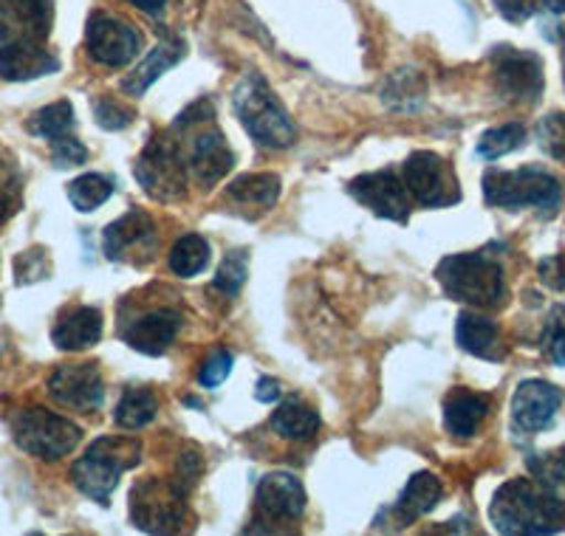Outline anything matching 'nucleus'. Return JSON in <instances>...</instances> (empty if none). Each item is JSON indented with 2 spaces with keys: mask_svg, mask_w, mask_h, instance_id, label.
<instances>
[{
  "mask_svg": "<svg viewBox=\"0 0 565 536\" xmlns=\"http://www.w3.org/2000/svg\"><path fill=\"white\" fill-rule=\"evenodd\" d=\"M246 275H249V255H246V249H235L224 257L218 275L212 280V288L224 297H235L244 288Z\"/></svg>",
  "mask_w": 565,
  "mask_h": 536,
  "instance_id": "obj_34",
  "label": "nucleus"
},
{
  "mask_svg": "<svg viewBox=\"0 0 565 536\" xmlns=\"http://www.w3.org/2000/svg\"><path fill=\"white\" fill-rule=\"evenodd\" d=\"M103 339V313L99 308L79 305L65 311L52 331V342L65 353H79Z\"/></svg>",
  "mask_w": 565,
  "mask_h": 536,
  "instance_id": "obj_20",
  "label": "nucleus"
},
{
  "mask_svg": "<svg viewBox=\"0 0 565 536\" xmlns=\"http://www.w3.org/2000/svg\"><path fill=\"white\" fill-rule=\"evenodd\" d=\"M456 339L458 345L472 356L487 358V362H501L503 358L501 331L481 313H461L456 322Z\"/></svg>",
  "mask_w": 565,
  "mask_h": 536,
  "instance_id": "obj_24",
  "label": "nucleus"
},
{
  "mask_svg": "<svg viewBox=\"0 0 565 536\" xmlns=\"http://www.w3.org/2000/svg\"><path fill=\"white\" fill-rule=\"evenodd\" d=\"M232 364H235V358H232L230 351L212 353V356L201 364V371H199L201 387H206V389L221 387V384L226 382V376L232 373Z\"/></svg>",
  "mask_w": 565,
  "mask_h": 536,
  "instance_id": "obj_37",
  "label": "nucleus"
},
{
  "mask_svg": "<svg viewBox=\"0 0 565 536\" xmlns=\"http://www.w3.org/2000/svg\"><path fill=\"white\" fill-rule=\"evenodd\" d=\"M193 130L195 128H186ZM186 167H190V173L201 181V184H215V181L224 179L230 173L232 167H235V153L226 144L224 133L215 128H204L190 139V150H186Z\"/></svg>",
  "mask_w": 565,
  "mask_h": 536,
  "instance_id": "obj_18",
  "label": "nucleus"
},
{
  "mask_svg": "<svg viewBox=\"0 0 565 536\" xmlns=\"http://www.w3.org/2000/svg\"><path fill=\"white\" fill-rule=\"evenodd\" d=\"M255 398L260 404H275L277 398H280V382H277V378H271V376L257 378Z\"/></svg>",
  "mask_w": 565,
  "mask_h": 536,
  "instance_id": "obj_45",
  "label": "nucleus"
},
{
  "mask_svg": "<svg viewBox=\"0 0 565 536\" xmlns=\"http://www.w3.org/2000/svg\"><path fill=\"white\" fill-rule=\"evenodd\" d=\"M210 262V243L201 235H184L175 240L170 249V268L179 277H195L201 275Z\"/></svg>",
  "mask_w": 565,
  "mask_h": 536,
  "instance_id": "obj_31",
  "label": "nucleus"
},
{
  "mask_svg": "<svg viewBox=\"0 0 565 536\" xmlns=\"http://www.w3.org/2000/svg\"><path fill=\"white\" fill-rule=\"evenodd\" d=\"M548 358L559 367H565V305H554L546 322V336H543Z\"/></svg>",
  "mask_w": 565,
  "mask_h": 536,
  "instance_id": "obj_36",
  "label": "nucleus"
},
{
  "mask_svg": "<svg viewBox=\"0 0 565 536\" xmlns=\"http://www.w3.org/2000/svg\"><path fill=\"white\" fill-rule=\"evenodd\" d=\"M494 7L512 23H523L534 14V0H494Z\"/></svg>",
  "mask_w": 565,
  "mask_h": 536,
  "instance_id": "obj_44",
  "label": "nucleus"
},
{
  "mask_svg": "<svg viewBox=\"0 0 565 536\" xmlns=\"http://www.w3.org/2000/svg\"><path fill=\"white\" fill-rule=\"evenodd\" d=\"M554 40H557V43L563 45V79H565V26L559 29L557 34H554Z\"/></svg>",
  "mask_w": 565,
  "mask_h": 536,
  "instance_id": "obj_48",
  "label": "nucleus"
},
{
  "mask_svg": "<svg viewBox=\"0 0 565 536\" xmlns=\"http://www.w3.org/2000/svg\"><path fill=\"white\" fill-rule=\"evenodd\" d=\"M159 412V398L150 387H128L116 404V424L122 429L148 427Z\"/></svg>",
  "mask_w": 565,
  "mask_h": 536,
  "instance_id": "obj_29",
  "label": "nucleus"
},
{
  "mask_svg": "<svg viewBox=\"0 0 565 536\" xmlns=\"http://www.w3.org/2000/svg\"><path fill=\"white\" fill-rule=\"evenodd\" d=\"M186 156L170 136H153L136 161V179L153 201H179L186 195Z\"/></svg>",
  "mask_w": 565,
  "mask_h": 536,
  "instance_id": "obj_8",
  "label": "nucleus"
},
{
  "mask_svg": "<svg viewBox=\"0 0 565 536\" xmlns=\"http://www.w3.org/2000/svg\"><path fill=\"white\" fill-rule=\"evenodd\" d=\"M444 497V485L436 474L418 472L407 480L405 492L398 494L396 505H393V514H396L402 523H413L416 517L430 514Z\"/></svg>",
  "mask_w": 565,
  "mask_h": 536,
  "instance_id": "obj_26",
  "label": "nucleus"
},
{
  "mask_svg": "<svg viewBox=\"0 0 565 536\" xmlns=\"http://www.w3.org/2000/svg\"><path fill=\"white\" fill-rule=\"evenodd\" d=\"M557 458H559V463H563V467H565V449H563V452L557 454Z\"/></svg>",
  "mask_w": 565,
  "mask_h": 536,
  "instance_id": "obj_49",
  "label": "nucleus"
},
{
  "mask_svg": "<svg viewBox=\"0 0 565 536\" xmlns=\"http://www.w3.org/2000/svg\"><path fill=\"white\" fill-rule=\"evenodd\" d=\"M483 199L498 210H523L532 206L543 217H554L563 204V190L557 179L540 167L521 170H489L483 175Z\"/></svg>",
  "mask_w": 565,
  "mask_h": 536,
  "instance_id": "obj_4",
  "label": "nucleus"
},
{
  "mask_svg": "<svg viewBox=\"0 0 565 536\" xmlns=\"http://www.w3.org/2000/svg\"><path fill=\"white\" fill-rule=\"evenodd\" d=\"M12 438L23 452L40 460H60L77 449L83 441V429L52 409L26 407L14 412Z\"/></svg>",
  "mask_w": 565,
  "mask_h": 536,
  "instance_id": "obj_6",
  "label": "nucleus"
},
{
  "mask_svg": "<svg viewBox=\"0 0 565 536\" xmlns=\"http://www.w3.org/2000/svg\"><path fill=\"white\" fill-rule=\"evenodd\" d=\"M563 393L548 382H523L514 389L512 398V421L514 427L526 435H537L554 421Z\"/></svg>",
  "mask_w": 565,
  "mask_h": 536,
  "instance_id": "obj_16",
  "label": "nucleus"
},
{
  "mask_svg": "<svg viewBox=\"0 0 565 536\" xmlns=\"http://www.w3.org/2000/svg\"><path fill=\"white\" fill-rule=\"evenodd\" d=\"M181 331V313L170 308H156V311L141 313L136 320L122 322V339L134 351L145 356H161L175 342Z\"/></svg>",
  "mask_w": 565,
  "mask_h": 536,
  "instance_id": "obj_17",
  "label": "nucleus"
},
{
  "mask_svg": "<svg viewBox=\"0 0 565 536\" xmlns=\"http://www.w3.org/2000/svg\"><path fill=\"white\" fill-rule=\"evenodd\" d=\"M271 429L286 441H309L320 429V416H317V409H311L300 398H286L271 412Z\"/></svg>",
  "mask_w": 565,
  "mask_h": 536,
  "instance_id": "obj_27",
  "label": "nucleus"
},
{
  "mask_svg": "<svg viewBox=\"0 0 565 536\" xmlns=\"http://www.w3.org/2000/svg\"><path fill=\"white\" fill-rule=\"evenodd\" d=\"M114 195V181L103 173H85L68 184V201L77 212H94Z\"/></svg>",
  "mask_w": 565,
  "mask_h": 536,
  "instance_id": "obj_30",
  "label": "nucleus"
},
{
  "mask_svg": "<svg viewBox=\"0 0 565 536\" xmlns=\"http://www.w3.org/2000/svg\"><path fill=\"white\" fill-rule=\"evenodd\" d=\"M405 186L411 199L427 210H441L461 201V186L450 161H444L430 150H418L405 161Z\"/></svg>",
  "mask_w": 565,
  "mask_h": 536,
  "instance_id": "obj_9",
  "label": "nucleus"
},
{
  "mask_svg": "<svg viewBox=\"0 0 565 536\" xmlns=\"http://www.w3.org/2000/svg\"><path fill=\"white\" fill-rule=\"evenodd\" d=\"M18 282L20 286H26V282H38L43 277H49V260H45V251L43 249H32L26 255H20L18 262Z\"/></svg>",
  "mask_w": 565,
  "mask_h": 536,
  "instance_id": "obj_41",
  "label": "nucleus"
},
{
  "mask_svg": "<svg viewBox=\"0 0 565 536\" xmlns=\"http://www.w3.org/2000/svg\"><path fill=\"white\" fill-rule=\"evenodd\" d=\"M94 119L103 130H125L134 121V110L119 105L116 99H99L94 105Z\"/></svg>",
  "mask_w": 565,
  "mask_h": 536,
  "instance_id": "obj_38",
  "label": "nucleus"
},
{
  "mask_svg": "<svg viewBox=\"0 0 565 536\" xmlns=\"http://www.w3.org/2000/svg\"><path fill=\"white\" fill-rule=\"evenodd\" d=\"M257 505L271 519H300L306 511V489L289 472H271L257 483Z\"/></svg>",
  "mask_w": 565,
  "mask_h": 536,
  "instance_id": "obj_19",
  "label": "nucleus"
},
{
  "mask_svg": "<svg viewBox=\"0 0 565 536\" xmlns=\"http://www.w3.org/2000/svg\"><path fill=\"white\" fill-rule=\"evenodd\" d=\"M18 173H14V167L7 164V161H0V224L18 210L20 199H18Z\"/></svg>",
  "mask_w": 565,
  "mask_h": 536,
  "instance_id": "obj_40",
  "label": "nucleus"
},
{
  "mask_svg": "<svg viewBox=\"0 0 565 536\" xmlns=\"http://www.w3.org/2000/svg\"><path fill=\"white\" fill-rule=\"evenodd\" d=\"M49 393L57 404L77 412H94L105 401L103 373L94 362L63 364L49 378Z\"/></svg>",
  "mask_w": 565,
  "mask_h": 536,
  "instance_id": "obj_14",
  "label": "nucleus"
},
{
  "mask_svg": "<svg viewBox=\"0 0 565 536\" xmlns=\"http://www.w3.org/2000/svg\"><path fill=\"white\" fill-rule=\"evenodd\" d=\"M128 3L148 14H159V12H164V7H168V0H128Z\"/></svg>",
  "mask_w": 565,
  "mask_h": 536,
  "instance_id": "obj_46",
  "label": "nucleus"
},
{
  "mask_svg": "<svg viewBox=\"0 0 565 536\" xmlns=\"http://www.w3.org/2000/svg\"><path fill=\"white\" fill-rule=\"evenodd\" d=\"M526 136L529 133L521 121H509V125H501V128L487 130V133L481 136V141H478V156H481L483 161L501 159V156L523 148V144H526Z\"/></svg>",
  "mask_w": 565,
  "mask_h": 536,
  "instance_id": "obj_33",
  "label": "nucleus"
},
{
  "mask_svg": "<svg viewBox=\"0 0 565 536\" xmlns=\"http://www.w3.org/2000/svg\"><path fill=\"white\" fill-rule=\"evenodd\" d=\"M489 519L501 534H557L565 530V500L537 478L509 480L494 494Z\"/></svg>",
  "mask_w": 565,
  "mask_h": 536,
  "instance_id": "obj_1",
  "label": "nucleus"
},
{
  "mask_svg": "<svg viewBox=\"0 0 565 536\" xmlns=\"http://www.w3.org/2000/svg\"><path fill=\"white\" fill-rule=\"evenodd\" d=\"M60 71V60L45 45H12L0 49V77L9 83H26V79L45 77Z\"/></svg>",
  "mask_w": 565,
  "mask_h": 536,
  "instance_id": "obj_23",
  "label": "nucleus"
},
{
  "mask_svg": "<svg viewBox=\"0 0 565 536\" xmlns=\"http://www.w3.org/2000/svg\"><path fill=\"white\" fill-rule=\"evenodd\" d=\"M85 49L94 63L105 68H125L139 54L141 34L114 14H94L85 29Z\"/></svg>",
  "mask_w": 565,
  "mask_h": 536,
  "instance_id": "obj_12",
  "label": "nucleus"
},
{
  "mask_svg": "<svg viewBox=\"0 0 565 536\" xmlns=\"http://www.w3.org/2000/svg\"><path fill=\"white\" fill-rule=\"evenodd\" d=\"M489 416V398L469 389H456L444 401V424L456 438H472Z\"/></svg>",
  "mask_w": 565,
  "mask_h": 536,
  "instance_id": "obj_25",
  "label": "nucleus"
},
{
  "mask_svg": "<svg viewBox=\"0 0 565 536\" xmlns=\"http://www.w3.org/2000/svg\"><path fill=\"white\" fill-rule=\"evenodd\" d=\"M232 108L246 133L269 150H286L297 141V128L289 110L282 108L280 99L271 94L269 83L260 74H246L235 90H232Z\"/></svg>",
  "mask_w": 565,
  "mask_h": 536,
  "instance_id": "obj_2",
  "label": "nucleus"
},
{
  "mask_svg": "<svg viewBox=\"0 0 565 536\" xmlns=\"http://www.w3.org/2000/svg\"><path fill=\"white\" fill-rule=\"evenodd\" d=\"M543 7L552 14H565V0H543Z\"/></svg>",
  "mask_w": 565,
  "mask_h": 536,
  "instance_id": "obj_47",
  "label": "nucleus"
},
{
  "mask_svg": "<svg viewBox=\"0 0 565 536\" xmlns=\"http://www.w3.org/2000/svg\"><path fill=\"white\" fill-rule=\"evenodd\" d=\"M186 54V43L181 37H175V34H168V37H161L159 45H156L153 52L148 54V57L141 60L139 68L130 74L128 79L122 83V90L130 96H141L145 90L150 88V85L156 83V79L161 77V74H168L173 65H179L181 60H184Z\"/></svg>",
  "mask_w": 565,
  "mask_h": 536,
  "instance_id": "obj_22",
  "label": "nucleus"
},
{
  "mask_svg": "<svg viewBox=\"0 0 565 536\" xmlns=\"http://www.w3.org/2000/svg\"><path fill=\"white\" fill-rule=\"evenodd\" d=\"M74 125H77V119H74V108H71V103H54L49 105V108L38 110V114L29 119V130H32L38 139H45V141H57L63 139V136H71V130H74Z\"/></svg>",
  "mask_w": 565,
  "mask_h": 536,
  "instance_id": "obj_32",
  "label": "nucleus"
},
{
  "mask_svg": "<svg viewBox=\"0 0 565 536\" xmlns=\"http://www.w3.org/2000/svg\"><path fill=\"white\" fill-rule=\"evenodd\" d=\"M201 472H204V460H201V454L195 452V449H184V452L179 454V463H175V483L184 489V492H190L195 483H199Z\"/></svg>",
  "mask_w": 565,
  "mask_h": 536,
  "instance_id": "obj_42",
  "label": "nucleus"
},
{
  "mask_svg": "<svg viewBox=\"0 0 565 536\" xmlns=\"http://www.w3.org/2000/svg\"><path fill=\"white\" fill-rule=\"evenodd\" d=\"M141 463V443L125 435H108L88 447V452L71 467V480L85 497L108 505L110 494L119 485L125 472Z\"/></svg>",
  "mask_w": 565,
  "mask_h": 536,
  "instance_id": "obj_3",
  "label": "nucleus"
},
{
  "mask_svg": "<svg viewBox=\"0 0 565 536\" xmlns=\"http://www.w3.org/2000/svg\"><path fill=\"white\" fill-rule=\"evenodd\" d=\"M494 88L507 103L534 105L543 94V63L534 52L498 45L492 52Z\"/></svg>",
  "mask_w": 565,
  "mask_h": 536,
  "instance_id": "obj_10",
  "label": "nucleus"
},
{
  "mask_svg": "<svg viewBox=\"0 0 565 536\" xmlns=\"http://www.w3.org/2000/svg\"><path fill=\"white\" fill-rule=\"evenodd\" d=\"M537 141L543 153L552 159H565V116L548 114L546 119L537 125Z\"/></svg>",
  "mask_w": 565,
  "mask_h": 536,
  "instance_id": "obj_35",
  "label": "nucleus"
},
{
  "mask_svg": "<svg viewBox=\"0 0 565 536\" xmlns=\"http://www.w3.org/2000/svg\"><path fill=\"white\" fill-rule=\"evenodd\" d=\"M424 96H427V83L416 68H398L385 79V88H382V103L398 114L422 108Z\"/></svg>",
  "mask_w": 565,
  "mask_h": 536,
  "instance_id": "obj_28",
  "label": "nucleus"
},
{
  "mask_svg": "<svg viewBox=\"0 0 565 536\" xmlns=\"http://www.w3.org/2000/svg\"><path fill=\"white\" fill-rule=\"evenodd\" d=\"M348 192H351L353 199L360 201L362 206H367L373 215L396 221V224H405L407 215H411V192H407V186L396 179L393 170L360 175V179H353L351 184H348Z\"/></svg>",
  "mask_w": 565,
  "mask_h": 536,
  "instance_id": "obj_15",
  "label": "nucleus"
},
{
  "mask_svg": "<svg viewBox=\"0 0 565 536\" xmlns=\"http://www.w3.org/2000/svg\"><path fill=\"white\" fill-rule=\"evenodd\" d=\"M186 494L173 478H150L130 492V519L148 534H179L186 525Z\"/></svg>",
  "mask_w": 565,
  "mask_h": 536,
  "instance_id": "obj_7",
  "label": "nucleus"
},
{
  "mask_svg": "<svg viewBox=\"0 0 565 536\" xmlns=\"http://www.w3.org/2000/svg\"><path fill=\"white\" fill-rule=\"evenodd\" d=\"M52 161L57 170H65V167H79L88 161V150L79 139L74 136H63V139L52 141Z\"/></svg>",
  "mask_w": 565,
  "mask_h": 536,
  "instance_id": "obj_39",
  "label": "nucleus"
},
{
  "mask_svg": "<svg viewBox=\"0 0 565 536\" xmlns=\"http://www.w3.org/2000/svg\"><path fill=\"white\" fill-rule=\"evenodd\" d=\"M280 199V179L271 173L241 175L226 186V201H230L241 215L255 217L260 212L271 210Z\"/></svg>",
  "mask_w": 565,
  "mask_h": 536,
  "instance_id": "obj_21",
  "label": "nucleus"
},
{
  "mask_svg": "<svg viewBox=\"0 0 565 536\" xmlns=\"http://www.w3.org/2000/svg\"><path fill=\"white\" fill-rule=\"evenodd\" d=\"M441 288L452 300L476 308H498L507 300L503 268L481 251L444 257L436 268Z\"/></svg>",
  "mask_w": 565,
  "mask_h": 536,
  "instance_id": "obj_5",
  "label": "nucleus"
},
{
  "mask_svg": "<svg viewBox=\"0 0 565 536\" xmlns=\"http://www.w3.org/2000/svg\"><path fill=\"white\" fill-rule=\"evenodd\" d=\"M52 23V0H0V49L45 45Z\"/></svg>",
  "mask_w": 565,
  "mask_h": 536,
  "instance_id": "obj_13",
  "label": "nucleus"
},
{
  "mask_svg": "<svg viewBox=\"0 0 565 536\" xmlns=\"http://www.w3.org/2000/svg\"><path fill=\"white\" fill-rule=\"evenodd\" d=\"M540 282L552 291H565V255L543 257L537 266Z\"/></svg>",
  "mask_w": 565,
  "mask_h": 536,
  "instance_id": "obj_43",
  "label": "nucleus"
},
{
  "mask_svg": "<svg viewBox=\"0 0 565 536\" xmlns=\"http://www.w3.org/2000/svg\"><path fill=\"white\" fill-rule=\"evenodd\" d=\"M103 249L108 260L148 266L159 251V232L148 212L134 210L105 229Z\"/></svg>",
  "mask_w": 565,
  "mask_h": 536,
  "instance_id": "obj_11",
  "label": "nucleus"
}]
</instances>
